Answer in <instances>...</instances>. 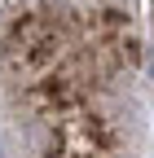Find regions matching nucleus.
<instances>
[{"instance_id": "1", "label": "nucleus", "mask_w": 154, "mask_h": 158, "mask_svg": "<svg viewBox=\"0 0 154 158\" xmlns=\"http://www.w3.org/2000/svg\"><path fill=\"white\" fill-rule=\"evenodd\" d=\"M0 158H5V141H0Z\"/></svg>"}, {"instance_id": "2", "label": "nucleus", "mask_w": 154, "mask_h": 158, "mask_svg": "<svg viewBox=\"0 0 154 158\" xmlns=\"http://www.w3.org/2000/svg\"><path fill=\"white\" fill-rule=\"evenodd\" d=\"M123 158H128V154H123Z\"/></svg>"}]
</instances>
